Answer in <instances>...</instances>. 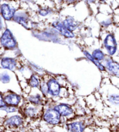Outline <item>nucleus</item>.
<instances>
[{
	"label": "nucleus",
	"mask_w": 119,
	"mask_h": 132,
	"mask_svg": "<svg viewBox=\"0 0 119 132\" xmlns=\"http://www.w3.org/2000/svg\"><path fill=\"white\" fill-rule=\"evenodd\" d=\"M15 20L16 22L19 23H20V24H22V26H23L24 27H25V28H27V20L23 17L18 16V17L15 18Z\"/></svg>",
	"instance_id": "21"
},
{
	"label": "nucleus",
	"mask_w": 119,
	"mask_h": 132,
	"mask_svg": "<svg viewBox=\"0 0 119 132\" xmlns=\"http://www.w3.org/2000/svg\"><path fill=\"white\" fill-rule=\"evenodd\" d=\"M107 100L111 104L114 106H118L119 104V97L118 94H112L109 95Z\"/></svg>",
	"instance_id": "17"
},
{
	"label": "nucleus",
	"mask_w": 119,
	"mask_h": 132,
	"mask_svg": "<svg viewBox=\"0 0 119 132\" xmlns=\"http://www.w3.org/2000/svg\"><path fill=\"white\" fill-rule=\"evenodd\" d=\"M17 132H28V131H17Z\"/></svg>",
	"instance_id": "27"
},
{
	"label": "nucleus",
	"mask_w": 119,
	"mask_h": 132,
	"mask_svg": "<svg viewBox=\"0 0 119 132\" xmlns=\"http://www.w3.org/2000/svg\"><path fill=\"white\" fill-rule=\"evenodd\" d=\"M39 13L42 16H46L49 13V11L47 10H41L39 11Z\"/></svg>",
	"instance_id": "25"
},
{
	"label": "nucleus",
	"mask_w": 119,
	"mask_h": 132,
	"mask_svg": "<svg viewBox=\"0 0 119 132\" xmlns=\"http://www.w3.org/2000/svg\"><path fill=\"white\" fill-rule=\"evenodd\" d=\"M92 57L95 60L99 61L100 60H102L105 58V55L100 50H95L92 52Z\"/></svg>",
	"instance_id": "18"
},
{
	"label": "nucleus",
	"mask_w": 119,
	"mask_h": 132,
	"mask_svg": "<svg viewBox=\"0 0 119 132\" xmlns=\"http://www.w3.org/2000/svg\"><path fill=\"white\" fill-rule=\"evenodd\" d=\"M53 26L55 27L57 30L59 31L62 35L65 36L66 37L68 38H72L74 37V34H73L72 31L67 30L66 29L63 24L61 23L60 22H55L53 23Z\"/></svg>",
	"instance_id": "12"
},
{
	"label": "nucleus",
	"mask_w": 119,
	"mask_h": 132,
	"mask_svg": "<svg viewBox=\"0 0 119 132\" xmlns=\"http://www.w3.org/2000/svg\"><path fill=\"white\" fill-rule=\"evenodd\" d=\"M29 85L31 87L33 88L39 87V86H40V82H39L38 80L36 77V76L32 75L30 78V80L29 81Z\"/></svg>",
	"instance_id": "20"
},
{
	"label": "nucleus",
	"mask_w": 119,
	"mask_h": 132,
	"mask_svg": "<svg viewBox=\"0 0 119 132\" xmlns=\"http://www.w3.org/2000/svg\"><path fill=\"white\" fill-rule=\"evenodd\" d=\"M0 110L5 111V112L7 113H13L18 112V110H19V108L6 105L5 106H4V108L0 109Z\"/></svg>",
	"instance_id": "19"
},
{
	"label": "nucleus",
	"mask_w": 119,
	"mask_h": 132,
	"mask_svg": "<svg viewBox=\"0 0 119 132\" xmlns=\"http://www.w3.org/2000/svg\"><path fill=\"white\" fill-rule=\"evenodd\" d=\"M63 25L66 29L70 31L74 30L77 28V24L73 18L69 17L64 20Z\"/></svg>",
	"instance_id": "15"
},
{
	"label": "nucleus",
	"mask_w": 119,
	"mask_h": 132,
	"mask_svg": "<svg viewBox=\"0 0 119 132\" xmlns=\"http://www.w3.org/2000/svg\"><path fill=\"white\" fill-rule=\"evenodd\" d=\"M48 94L52 97H58L60 95L61 87L55 79H51L47 83Z\"/></svg>",
	"instance_id": "7"
},
{
	"label": "nucleus",
	"mask_w": 119,
	"mask_h": 132,
	"mask_svg": "<svg viewBox=\"0 0 119 132\" xmlns=\"http://www.w3.org/2000/svg\"><path fill=\"white\" fill-rule=\"evenodd\" d=\"M27 100L31 105L34 106H40L42 104V97L39 94L30 95Z\"/></svg>",
	"instance_id": "14"
},
{
	"label": "nucleus",
	"mask_w": 119,
	"mask_h": 132,
	"mask_svg": "<svg viewBox=\"0 0 119 132\" xmlns=\"http://www.w3.org/2000/svg\"><path fill=\"white\" fill-rule=\"evenodd\" d=\"M84 55H85L86 56H87V58H88L89 60H90L91 61H92V62L94 63V64L95 65H97V67L99 68V69L100 70H105V67L104 65H102L101 63H100L99 61H97V60H95L94 58L93 57H92V56L91 55V54L89 53L88 52H87V51H84Z\"/></svg>",
	"instance_id": "16"
},
{
	"label": "nucleus",
	"mask_w": 119,
	"mask_h": 132,
	"mask_svg": "<svg viewBox=\"0 0 119 132\" xmlns=\"http://www.w3.org/2000/svg\"><path fill=\"white\" fill-rule=\"evenodd\" d=\"M105 47L108 51L110 55H114L117 50V43L115 38L112 35H108L104 40Z\"/></svg>",
	"instance_id": "8"
},
{
	"label": "nucleus",
	"mask_w": 119,
	"mask_h": 132,
	"mask_svg": "<svg viewBox=\"0 0 119 132\" xmlns=\"http://www.w3.org/2000/svg\"><path fill=\"white\" fill-rule=\"evenodd\" d=\"M38 106H34L33 105L26 106L23 110L24 115L27 118H30V119H34L38 115Z\"/></svg>",
	"instance_id": "10"
},
{
	"label": "nucleus",
	"mask_w": 119,
	"mask_h": 132,
	"mask_svg": "<svg viewBox=\"0 0 119 132\" xmlns=\"http://www.w3.org/2000/svg\"><path fill=\"white\" fill-rule=\"evenodd\" d=\"M40 89L41 92L42 94L45 97L47 96L48 94V87L47 84H41V85H40Z\"/></svg>",
	"instance_id": "23"
},
{
	"label": "nucleus",
	"mask_w": 119,
	"mask_h": 132,
	"mask_svg": "<svg viewBox=\"0 0 119 132\" xmlns=\"http://www.w3.org/2000/svg\"><path fill=\"white\" fill-rule=\"evenodd\" d=\"M0 42L1 45L6 49L12 50L16 47V42L9 29H6L4 31Z\"/></svg>",
	"instance_id": "3"
},
{
	"label": "nucleus",
	"mask_w": 119,
	"mask_h": 132,
	"mask_svg": "<svg viewBox=\"0 0 119 132\" xmlns=\"http://www.w3.org/2000/svg\"><path fill=\"white\" fill-rule=\"evenodd\" d=\"M22 97L20 95L15 93H10L4 95V100L6 105L19 107V104L21 103Z\"/></svg>",
	"instance_id": "5"
},
{
	"label": "nucleus",
	"mask_w": 119,
	"mask_h": 132,
	"mask_svg": "<svg viewBox=\"0 0 119 132\" xmlns=\"http://www.w3.org/2000/svg\"><path fill=\"white\" fill-rule=\"evenodd\" d=\"M87 126L83 121H73L67 123L65 125V129L67 132H85Z\"/></svg>",
	"instance_id": "6"
},
{
	"label": "nucleus",
	"mask_w": 119,
	"mask_h": 132,
	"mask_svg": "<svg viewBox=\"0 0 119 132\" xmlns=\"http://www.w3.org/2000/svg\"><path fill=\"white\" fill-rule=\"evenodd\" d=\"M53 108L59 113L62 118L70 117L74 114V112L72 106L67 104H56L53 106Z\"/></svg>",
	"instance_id": "4"
},
{
	"label": "nucleus",
	"mask_w": 119,
	"mask_h": 132,
	"mask_svg": "<svg viewBox=\"0 0 119 132\" xmlns=\"http://www.w3.org/2000/svg\"><path fill=\"white\" fill-rule=\"evenodd\" d=\"M3 28V22H2L1 18L0 17V29H2Z\"/></svg>",
	"instance_id": "26"
},
{
	"label": "nucleus",
	"mask_w": 119,
	"mask_h": 132,
	"mask_svg": "<svg viewBox=\"0 0 119 132\" xmlns=\"http://www.w3.org/2000/svg\"><path fill=\"white\" fill-rule=\"evenodd\" d=\"M0 81L3 83H7L10 81V76L7 73L0 74Z\"/></svg>",
	"instance_id": "22"
},
{
	"label": "nucleus",
	"mask_w": 119,
	"mask_h": 132,
	"mask_svg": "<svg viewBox=\"0 0 119 132\" xmlns=\"http://www.w3.org/2000/svg\"><path fill=\"white\" fill-rule=\"evenodd\" d=\"M24 124V118L22 115H12L8 117L4 121V125L6 129L17 130L20 129Z\"/></svg>",
	"instance_id": "2"
},
{
	"label": "nucleus",
	"mask_w": 119,
	"mask_h": 132,
	"mask_svg": "<svg viewBox=\"0 0 119 132\" xmlns=\"http://www.w3.org/2000/svg\"><path fill=\"white\" fill-rule=\"evenodd\" d=\"M6 104H5L4 100V95L0 93V109L4 108Z\"/></svg>",
	"instance_id": "24"
},
{
	"label": "nucleus",
	"mask_w": 119,
	"mask_h": 132,
	"mask_svg": "<svg viewBox=\"0 0 119 132\" xmlns=\"http://www.w3.org/2000/svg\"><path fill=\"white\" fill-rule=\"evenodd\" d=\"M62 118L61 115L53 107L47 108L42 114V119L46 123L52 125V126H57L61 124L62 122Z\"/></svg>",
	"instance_id": "1"
},
{
	"label": "nucleus",
	"mask_w": 119,
	"mask_h": 132,
	"mask_svg": "<svg viewBox=\"0 0 119 132\" xmlns=\"http://www.w3.org/2000/svg\"><path fill=\"white\" fill-rule=\"evenodd\" d=\"M15 10L14 8L6 4H3L1 6V13L3 18L6 20H10L14 16Z\"/></svg>",
	"instance_id": "9"
},
{
	"label": "nucleus",
	"mask_w": 119,
	"mask_h": 132,
	"mask_svg": "<svg viewBox=\"0 0 119 132\" xmlns=\"http://www.w3.org/2000/svg\"><path fill=\"white\" fill-rule=\"evenodd\" d=\"M106 67L109 72L112 73L116 75L117 76H118V69L119 66L117 63L114 62L111 59H108L106 61Z\"/></svg>",
	"instance_id": "13"
},
{
	"label": "nucleus",
	"mask_w": 119,
	"mask_h": 132,
	"mask_svg": "<svg viewBox=\"0 0 119 132\" xmlns=\"http://www.w3.org/2000/svg\"><path fill=\"white\" fill-rule=\"evenodd\" d=\"M1 65L4 69L13 70L16 67L17 63L14 59L11 58H4L2 59Z\"/></svg>",
	"instance_id": "11"
}]
</instances>
